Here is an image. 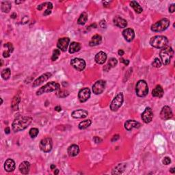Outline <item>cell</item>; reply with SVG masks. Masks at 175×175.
<instances>
[{
  "label": "cell",
  "mask_w": 175,
  "mask_h": 175,
  "mask_svg": "<svg viewBox=\"0 0 175 175\" xmlns=\"http://www.w3.org/2000/svg\"><path fill=\"white\" fill-rule=\"evenodd\" d=\"M32 118L30 116H19L12 122V129L15 132H18L26 129L31 124Z\"/></svg>",
  "instance_id": "obj_1"
},
{
  "label": "cell",
  "mask_w": 175,
  "mask_h": 175,
  "mask_svg": "<svg viewBox=\"0 0 175 175\" xmlns=\"http://www.w3.org/2000/svg\"><path fill=\"white\" fill-rule=\"evenodd\" d=\"M168 39L164 36H155L151 38L150 44L153 47L157 49H163L168 45Z\"/></svg>",
  "instance_id": "obj_2"
},
{
  "label": "cell",
  "mask_w": 175,
  "mask_h": 175,
  "mask_svg": "<svg viewBox=\"0 0 175 175\" xmlns=\"http://www.w3.org/2000/svg\"><path fill=\"white\" fill-rule=\"evenodd\" d=\"M173 54H174V51L170 46H166V47L163 48L161 50L159 56H160L161 62L164 65H168L170 64Z\"/></svg>",
  "instance_id": "obj_3"
},
{
  "label": "cell",
  "mask_w": 175,
  "mask_h": 175,
  "mask_svg": "<svg viewBox=\"0 0 175 175\" xmlns=\"http://www.w3.org/2000/svg\"><path fill=\"white\" fill-rule=\"evenodd\" d=\"M60 89V85L58 83L55 81H51L45 84L43 86L40 88L36 92V95H41L44 93L51 92L53 91H57Z\"/></svg>",
  "instance_id": "obj_4"
},
{
  "label": "cell",
  "mask_w": 175,
  "mask_h": 175,
  "mask_svg": "<svg viewBox=\"0 0 175 175\" xmlns=\"http://www.w3.org/2000/svg\"><path fill=\"white\" fill-rule=\"evenodd\" d=\"M170 22L168 19H162L151 26V30L155 32H161L170 26Z\"/></svg>",
  "instance_id": "obj_5"
},
{
  "label": "cell",
  "mask_w": 175,
  "mask_h": 175,
  "mask_svg": "<svg viewBox=\"0 0 175 175\" xmlns=\"http://www.w3.org/2000/svg\"><path fill=\"white\" fill-rule=\"evenodd\" d=\"M135 92L140 97H144L149 93V87L144 80H140L135 86Z\"/></svg>",
  "instance_id": "obj_6"
},
{
  "label": "cell",
  "mask_w": 175,
  "mask_h": 175,
  "mask_svg": "<svg viewBox=\"0 0 175 175\" xmlns=\"http://www.w3.org/2000/svg\"><path fill=\"white\" fill-rule=\"evenodd\" d=\"M124 101V97L122 93H119L115 97L110 104V110L113 112H116L122 106Z\"/></svg>",
  "instance_id": "obj_7"
},
{
  "label": "cell",
  "mask_w": 175,
  "mask_h": 175,
  "mask_svg": "<svg viewBox=\"0 0 175 175\" xmlns=\"http://www.w3.org/2000/svg\"><path fill=\"white\" fill-rule=\"evenodd\" d=\"M39 147L42 151L44 153H49L52 150L53 147V142L50 138H45L40 141Z\"/></svg>",
  "instance_id": "obj_8"
},
{
  "label": "cell",
  "mask_w": 175,
  "mask_h": 175,
  "mask_svg": "<svg viewBox=\"0 0 175 175\" xmlns=\"http://www.w3.org/2000/svg\"><path fill=\"white\" fill-rule=\"evenodd\" d=\"M71 65L74 69H75L78 71H82L85 68V62L84 60L81 58H74L71 61Z\"/></svg>",
  "instance_id": "obj_9"
},
{
  "label": "cell",
  "mask_w": 175,
  "mask_h": 175,
  "mask_svg": "<svg viewBox=\"0 0 175 175\" xmlns=\"http://www.w3.org/2000/svg\"><path fill=\"white\" fill-rule=\"evenodd\" d=\"M106 83L105 81L99 80L97 82L94 83V84L92 86V91L93 93L95 94H100L103 93L106 88Z\"/></svg>",
  "instance_id": "obj_10"
},
{
  "label": "cell",
  "mask_w": 175,
  "mask_h": 175,
  "mask_svg": "<svg viewBox=\"0 0 175 175\" xmlns=\"http://www.w3.org/2000/svg\"><path fill=\"white\" fill-rule=\"evenodd\" d=\"M90 97V90L88 88L81 89L78 93V99L81 103H84Z\"/></svg>",
  "instance_id": "obj_11"
},
{
  "label": "cell",
  "mask_w": 175,
  "mask_h": 175,
  "mask_svg": "<svg viewBox=\"0 0 175 175\" xmlns=\"http://www.w3.org/2000/svg\"><path fill=\"white\" fill-rule=\"evenodd\" d=\"M173 116L172 111L169 106H164L161 109L160 112V117L162 120H169Z\"/></svg>",
  "instance_id": "obj_12"
},
{
  "label": "cell",
  "mask_w": 175,
  "mask_h": 175,
  "mask_svg": "<svg viewBox=\"0 0 175 175\" xmlns=\"http://www.w3.org/2000/svg\"><path fill=\"white\" fill-rule=\"evenodd\" d=\"M153 118V112L151 108H147L142 114V119L145 123H149L152 121Z\"/></svg>",
  "instance_id": "obj_13"
},
{
  "label": "cell",
  "mask_w": 175,
  "mask_h": 175,
  "mask_svg": "<svg viewBox=\"0 0 175 175\" xmlns=\"http://www.w3.org/2000/svg\"><path fill=\"white\" fill-rule=\"evenodd\" d=\"M51 75H52L51 73H46L44 74H42V75H40L38 78H37L36 80L33 82V85H32L33 87L35 88L37 86H39L40 85H41L42 83H43L44 81H47L48 79L51 77Z\"/></svg>",
  "instance_id": "obj_14"
},
{
  "label": "cell",
  "mask_w": 175,
  "mask_h": 175,
  "mask_svg": "<svg viewBox=\"0 0 175 175\" xmlns=\"http://www.w3.org/2000/svg\"><path fill=\"white\" fill-rule=\"evenodd\" d=\"M70 42V39L69 38H62L58 40L57 47L62 51H66L67 50V47Z\"/></svg>",
  "instance_id": "obj_15"
},
{
  "label": "cell",
  "mask_w": 175,
  "mask_h": 175,
  "mask_svg": "<svg viewBox=\"0 0 175 175\" xmlns=\"http://www.w3.org/2000/svg\"><path fill=\"white\" fill-rule=\"evenodd\" d=\"M141 124L140 122L135 121L134 120H127L124 123V128L127 131H131L133 129H138L140 127Z\"/></svg>",
  "instance_id": "obj_16"
},
{
  "label": "cell",
  "mask_w": 175,
  "mask_h": 175,
  "mask_svg": "<svg viewBox=\"0 0 175 175\" xmlns=\"http://www.w3.org/2000/svg\"><path fill=\"white\" fill-rule=\"evenodd\" d=\"M88 114V112L86 110L79 109V110L73 111L71 114V116L75 119H79V118H84L87 117Z\"/></svg>",
  "instance_id": "obj_17"
},
{
  "label": "cell",
  "mask_w": 175,
  "mask_h": 175,
  "mask_svg": "<svg viewBox=\"0 0 175 175\" xmlns=\"http://www.w3.org/2000/svg\"><path fill=\"white\" fill-rule=\"evenodd\" d=\"M122 35H123L124 39L128 42H131L135 38V32L131 28H127L126 30H124L122 32Z\"/></svg>",
  "instance_id": "obj_18"
},
{
  "label": "cell",
  "mask_w": 175,
  "mask_h": 175,
  "mask_svg": "<svg viewBox=\"0 0 175 175\" xmlns=\"http://www.w3.org/2000/svg\"><path fill=\"white\" fill-rule=\"evenodd\" d=\"M113 22L116 26H117L120 28H124L127 26V21L119 16H116L114 17L113 19Z\"/></svg>",
  "instance_id": "obj_19"
},
{
  "label": "cell",
  "mask_w": 175,
  "mask_h": 175,
  "mask_svg": "<svg viewBox=\"0 0 175 175\" xmlns=\"http://www.w3.org/2000/svg\"><path fill=\"white\" fill-rule=\"evenodd\" d=\"M107 54L103 51H100L95 56V62L99 65H103L107 60Z\"/></svg>",
  "instance_id": "obj_20"
},
{
  "label": "cell",
  "mask_w": 175,
  "mask_h": 175,
  "mask_svg": "<svg viewBox=\"0 0 175 175\" xmlns=\"http://www.w3.org/2000/svg\"><path fill=\"white\" fill-rule=\"evenodd\" d=\"M15 162L11 159H8L4 164V168L6 171L8 172H13L15 169Z\"/></svg>",
  "instance_id": "obj_21"
},
{
  "label": "cell",
  "mask_w": 175,
  "mask_h": 175,
  "mask_svg": "<svg viewBox=\"0 0 175 175\" xmlns=\"http://www.w3.org/2000/svg\"><path fill=\"white\" fill-rule=\"evenodd\" d=\"M68 154L70 157H75L79 154V148L76 144H72L68 148Z\"/></svg>",
  "instance_id": "obj_22"
},
{
  "label": "cell",
  "mask_w": 175,
  "mask_h": 175,
  "mask_svg": "<svg viewBox=\"0 0 175 175\" xmlns=\"http://www.w3.org/2000/svg\"><path fill=\"white\" fill-rule=\"evenodd\" d=\"M19 169L22 174H28L29 172H30V164L28 162V161H23V162L21 163V164L19 165Z\"/></svg>",
  "instance_id": "obj_23"
},
{
  "label": "cell",
  "mask_w": 175,
  "mask_h": 175,
  "mask_svg": "<svg viewBox=\"0 0 175 175\" xmlns=\"http://www.w3.org/2000/svg\"><path fill=\"white\" fill-rule=\"evenodd\" d=\"M152 95L154 97L161 98L164 96V89L160 85H157L152 91Z\"/></svg>",
  "instance_id": "obj_24"
},
{
  "label": "cell",
  "mask_w": 175,
  "mask_h": 175,
  "mask_svg": "<svg viewBox=\"0 0 175 175\" xmlns=\"http://www.w3.org/2000/svg\"><path fill=\"white\" fill-rule=\"evenodd\" d=\"M117 64H118V61H117V60L116 59V58H111L109 60L108 63L107 64V65L104 67L103 70H104V71L108 72V71H110V70L112 69V68L115 67L117 65Z\"/></svg>",
  "instance_id": "obj_25"
},
{
  "label": "cell",
  "mask_w": 175,
  "mask_h": 175,
  "mask_svg": "<svg viewBox=\"0 0 175 175\" xmlns=\"http://www.w3.org/2000/svg\"><path fill=\"white\" fill-rule=\"evenodd\" d=\"M101 42H102V37L100 35L96 34L92 36V39H91L90 42H89V44H90V46L91 47H94L100 44L101 43Z\"/></svg>",
  "instance_id": "obj_26"
},
{
  "label": "cell",
  "mask_w": 175,
  "mask_h": 175,
  "mask_svg": "<svg viewBox=\"0 0 175 175\" xmlns=\"http://www.w3.org/2000/svg\"><path fill=\"white\" fill-rule=\"evenodd\" d=\"M81 44L79 42H71V45L69 47V53H76V52L79 51L81 49Z\"/></svg>",
  "instance_id": "obj_27"
},
{
  "label": "cell",
  "mask_w": 175,
  "mask_h": 175,
  "mask_svg": "<svg viewBox=\"0 0 175 175\" xmlns=\"http://www.w3.org/2000/svg\"><path fill=\"white\" fill-rule=\"evenodd\" d=\"M130 6L133 8V10L137 14H140V13L142 12V8L141 7V6L136 1H131V2H130Z\"/></svg>",
  "instance_id": "obj_28"
},
{
  "label": "cell",
  "mask_w": 175,
  "mask_h": 175,
  "mask_svg": "<svg viewBox=\"0 0 175 175\" xmlns=\"http://www.w3.org/2000/svg\"><path fill=\"white\" fill-rule=\"evenodd\" d=\"M127 167V165L125 164H119L118 166H116L114 169L112 171V174H120L121 173L123 172V171L124 170V169L126 168Z\"/></svg>",
  "instance_id": "obj_29"
},
{
  "label": "cell",
  "mask_w": 175,
  "mask_h": 175,
  "mask_svg": "<svg viewBox=\"0 0 175 175\" xmlns=\"http://www.w3.org/2000/svg\"><path fill=\"white\" fill-rule=\"evenodd\" d=\"M12 8L11 6V3L9 2V1H3L1 3V11L3 12H9L10 10Z\"/></svg>",
  "instance_id": "obj_30"
},
{
  "label": "cell",
  "mask_w": 175,
  "mask_h": 175,
  "mask_svg": "<svg viewBox=\"0 0 175 175\" xmlns=\"http://www.w3.org/2000/svg\"><path fill=\"white\" fill-rule=\"evenodd\" d=\"M88 21V14L85 12H83L82 14H81L80 17H79L78 20H77V23L80 26H83V25L85 24V23L87 22Z\"/></svg>",
  "instance_id": "obj_31"
},
{
  "label": "cell",
  "mask_w": 175,
  "mask_h": 175,
  "mask_svg": "<svg viewBox=\"0 0 175 175\" xmlns=\"http://www.w3.org/2000/svg\"><path fill=\"white\" fill-rule=\"evenodd\" d=\"M21 99L19 96H15L12 99V101L11 104V108H12L13 110H18V106L19 103H20Z\"/></svg>",
  "instance_id": "obj_32"
},
{
  "label": "cell",
  "mask_w": 175,
  "mask_h": 175,
  "mask_svg": "<svg viewBox=\"0 0 175 175\" xmlns=\"http://www.w3.org/2000/svg\"><path fill=\"white\" fill-rule=\"evenodd\" d=\"M91 123H92V122H91L90 120H83L82 122H81L79 124V126H78L79 129H86V128L90 127Z\"/></svg>",
  "instance_id": "obj_33"
},
{
  "label": "cell",
  "mask_w": 175,
  "mask_h": 175,
  "mask_svg": "<svg viewBox=\"0 0 175 175\" xmlns=\"http://www.w3.org/2000/svg\"><path fill=\"white\" fill-rule=\"evenodd\" d=\"M10 74H11V71L10 69H3L1 73V76L2 77L3 79L4 80H7L10 78Z\"/></svg>",
  "instance_id": "obj_34"
},
{
  "label": "cell",
  "mask_w": 175,
  "mask_h": 175,
  "mask_svg": "<svg viewBox=\"0 0 175 175\" xmlns=\"http://www.w3.org/2000/svg\"><path fill=\"white\" fill-rule=\"evenodd\" d=\"M56 94L60 98H65V97H67L69 94V92L66 90H60H60H58Z\"/></svg>",
  "instance_id": "obj_35"
},
{
  "label": "cell",
  "mask_w": 175,
  "mask_h": 175,
  "mask_svg": "<svg viewBox=\"0 0 175 175\" xmlns=\"http://www.w3.org/2000/svg\"><path fill=\"white\" fill-rule=\"evenodd\" d=\"M38 133H39V131H38V129H37V128H32V129L30 130V132H29L30 137L32 138H36V136L38 135Z\"/></svg>",
  "instance_id": "obj_36"
},
{
  "label": "cell",
  "mask_w": 175,
  "mask_h": 175,
  "mask_svg": "<svg viewBox=\"0 0 175 175\" xmlns=\"http://www.w3.org/2000/svg\"><path fill=\"white\" fill-rule=\"evenodd\" d=\"M52 8H53V4L51 2H47V9L44 12V16H47L51 14Z\"/></svg>",
  "instance_id": "obj_37"
},
{
  "label": "cell",
  "mask_w": 175,
  "mask_h": 175,
  "mask_svg": "<svg viewBox=\"0 0 175 175\" xmlns=\"http://www.w3.org/2000/svg\"><path fill=\"white\" fill-rule=\"evenodd\" d=\"M60 56V51L59 49H54L53 51V55L51 56L52 61H56V60H58V58H59Z\"/></svg>",
  "instance_id": "obj_38"
},
{
  "label": "cell",
  "mask_w": 175,
  "mask_h": 175,
  "mask_svg": "<svg viewBox=\"0 0 175 175\" xmlns=\"http://www.w3.org/2000/svg\"><path fill=\"white\" fill-rule=\"evenodd\" d=\"M152 65H153V67H154L155 68L161 67V60H159V58H155V59L154 60V61L153 62Z\"/></svg>",
  "instance_id": "obj_39"
},
{
  "label": "cell",
  "mask_w": 175,
  "mask_h": 175,
  "mask_svg": "<svg viewBox=\"0 0 175 175\" xmlns=\"http://www.w3.org/2000/svg\"><path fill=\"white\" fill-rule=\"evenodd\" d=\"M4 47L6 48L10 53H12L13 51H14V47H13L12 44L10 43V42H8V43L5 44Z\"/></svg>",
  "instance_id": "obj_40"
},
{
  "label": "cell",
  "mask_w": 175,
  "mask_h": 175,
  "mask_svg": "<svg viewBox=\"0 0 175 175\" xmlns=\"http://www.w3.org/2000/svg\"><path fill=\"white\" fill-rule=\"evenodd\" d=\"M162 162L164 165H168L171 163V159H170V157H164V159H163Z\"/></svg>",
  "instance_id": "obj_41"
},
{
  "label": "cell",
  "mask_w": 175,
  "mask_h": 175,
  "mask_svg": "<svg viewBox=\"0 0 175 175\" xmlns=\"http://www.w3.org/2000/svg\"><path fill=\"white\" fill-rule=\"evenodd\" d=\"M99 25H100V26L102 28H106L107 27V24H106V20H101L100 21V23H99Z\"/></svg>",
  "instance_id": "obj_42"
},
{
  "label": "cell",
  "mask_w": 175,
  "mask_h": 175,
  "mask_svg": "<svg viewBox=\"0 0 175 175\" xmlns=\"http://www.w3.org/2000/svg\"><path fill=\"white\" fill-rule=\"evenodd\" d=\"M10 52L8 50H6V51H3V56L4 58H8V57H10Z\"/></svg>",
  "instance_id": "obj_43"
},
{
  "label": "cell",
  "mask_w": 175,
  "mask_h": 175,
  "mask_svg": "<svg viewBox=\"0 0 175 175\" xmlns=\"http://www.w3.org/2000/svg\"><path fill=\"white\" fill-rule=\"evenodd\" d=\"M175 11V4L174 3H172V5L170 6L169 7V12L171 13H173Z\"/></svg>",
  "instance_id": "obj_44"
},
{
  "label": "cell",
  "mask_w": 175,
  "mask_h": 175,
  "mask_svg": "<svg viewBox=\"0 0 175 175\" xmlns=\"http://www.w3.org/2000/svg\"><path fill=\"white\" fill-rule=\"evenodd\" d=\"M120 62H122V63H123L124 65H126V66H127V65H129V61L128 60H124V59H123V58H121V59H120Z\"/></svg>",
  "instance_id": "obj_45"
},
{
  "label": "cell",
  "mask_w": 175,
  "mask_h": 175,
  "mask_svg": "<svg viewBox=\"0 0 175 175\" xmlns=\"http://www.w3.org/2000/svg\"><path fill=\"white\" fill-rule=\"evenodd\" d=\"M94 141L95 142H96L97 144H98V143L101 142H102V140L100 138L97 137V136H95V137L94 138Z\"/></svg>",
  "instance_id": "obj_46"
},
{
  "label": "cell",
  "mask_w": 175,
  "mask_h": 175,
  "mask_svg": "<svg viewBox=\"0 0 175 175\" xmlns=\"http://www.w3.org/2000/svg\"><path fill=\"white\" fill-rule=\"evenodd\" d=\"M120 138V136L118 135H114L113 138H112V142H114V141H116L117 140H118Z\"/></svg>",
  "instance_id": "obj_47"
},
{
  "label": "cell",
  "mask_w": 175,
  "mask_h": 175,
  "mask_svg": "<svg viewBox=\"0 0 175 175\" xmlns=\"http://www.w3.org/2000/svg\"><path fill=\"white\" fill-rule=\"evenodd\" d=\"M118 55L119 56H123L124 54V51H123V50H122V49H120L119 51H118Z\"/></svg>",
  "instance_id": "obj_48"
},
{
  "label": "cell",
  "mask_w": 175,
  "mask_h": 175,
  "mask_svg": "<svg viewBox=\"0 0 175 175\" xmlns=\"http://www.w3.org/2000/svg\"><path fill=\"white\" fill-rule=\"evenodd\" d=\"M5 133L6 134H9L10 133V129L9 127H6L5 129Z\"/></svg>",
  "instance_id": "obj_49"
},
{
  "label": "cell",
  "mask_w": 175,
  "mask_h": 175,
  "mask_svg": "<svg viewBox=\"0 0 175 175\" xmlns=\"http://www.w3.org/2000/svg\"><path fill=\"white\" fill-rule=\"evenodd\" d=\"M55 110L57 112H60L62 110V108L60 106H56L55 108Z\"/></svg>",
  "instance_id": "obj_50"
},
{
  "label": "cell",
  "mask_w": 175,
  "mask_h": 175,
  "mask_svg": "<svg viewBox=\"0 0 175 175\" xmlns=\"http://www.w3.org/2000/svg\"><path fill=\"white\" fill-rule=\"evenodd\" d=\"M50 168H51V170H54V169L56 168V166L54 164H51V166H50Z\"/></svg>",
  "instance_id": "obj_51"
},
{
  "label": "cell",
  "mask_w": 175,
  "mask_h": 175,
  "mask_svg": "<svg viewBox=\"0 0 175 175\" xmlns=\"http://www.w3.org/2000/svg\"><path fill=\"white\" fill-rule=\"evenodd\" d=\"M16 17H17V15L15 14V13H13V14L11 15V18H12V19H15L16 18Z\"/></svg>",
  "instance_id": "obj_52"
},
{
  "label": "cell",
  "mask_w": 175,
  "mask_h": 175,
  "mask_svg": "<svg viewBox=\"0 0 175 175\" xmlns=\"http://www.w3.org/2000/svg\"><path fill=\"white\" fill-rule=\"evenodd\" d=\"M170 172H171V173H174L175 172V169H174V168H172L170 170Z\"/></svg>",
  "instance_id": "obj_53"
},
{
  "label": "cell",
  "mask_w": 175,
  "mask_h": 175,
  "mask_svg": "<svg viewBox=\"0 0 175 175\" xmlns=\"http://www.w3.org/2000/svg\"><path fill=\"white\" fill-rule=\"evenodd\" d=\"M58 172H59V170H58V169H56L55 171H54V174H58Z\"/></svg>",
  "instance_id": "obj_54"
},
{
  "label": "cell",
  "mask_w": 175,
  "mask_h": 175,
  "mask_svg": "<svg viewBox=\"0 0 175 175\" xmlns=\"http://www.w3.org/2000/svg\"><path fill=\"white\" fill-rule=\"evenodd\" d=\"M23 1H15V3H17V4H19V3H22Z\"/></svg>",
  "instance_id": "obj_55"
},
{
  "label": "cell",
  "mask_w": 175,
  "mask_h": 175,
  "mask_svg": "<svg viewBox=\"0 0 175 175\" xmlns=\"http://www.w3.org/2000/svg\"><path fill=\"white\" fill-rule=\"evenodd\" d=\"M3 65V60H1V67Z\"/></svg>",
  "instance_id": "obj_56"
},
{
  "label": "cell",
  "mask_w": 175,
  "mask_h": 175,
  "mask_svg": "<svg viewBox=\"0 0 175 175\" xmlns=\"http://www.w3.org/2000/svg\"><path fill=\"white\" fill-rule=\"evenodd\" d=\"M0 99H1V104H2V103H3V100H2V99L1 98Z\"/></svg>",
  "instance_id": "obj_57"
}]
</instances>
